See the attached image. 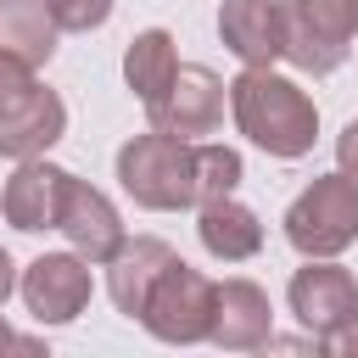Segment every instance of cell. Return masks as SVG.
I'll return each instance as SVG.
<instances>
[{
	"label": "cell",
	"mask_w": 358,
	"mask_h": 358,
	"mask_svg": "<svg viewBox=\"0 0 358 358\" xmlns=\"http://www.w3.org/2000/svg\"><path fill=\"white\" fill-rule=\"evenodd\" d=\"M229 117H235V129L257 151H268L280 162L308 157L313 140H319V106H313V95L296 78L274 73V67H241L229 78Z\"/></svg>",
	"instance_id": "obj_1"
},
{
	"label": "cell",
	"mask_w": 358,
	"mask_h": 358,
	"mask_svg": "<svg viewBox=\"0 0 358 358\" xmlns=\"http://www.w3.org/2000/svg\"><path fill=\"white\" fill-rule=\"evenodd\" d=\"M117 185L145 213H185L196 207V140L145 129L117 145Z\"/></svg>",
	"instance_id": "obj_2"
},
{
	"label": "cell",
	"mask_w": 358,
	"mask_h": 358,
	"mask_svg": "<svg viewBox=\"0 0 358 358\" xmlns=\"http://www.w3.org/2000/svg\"><path fill=\"white\" fill-rule=\"evenodd\" d=\"M67 134V101L39 78L34 62L0 56V157H45Z\"/></svg>",
	"instance_id": "obj_3"
},
{
	"label": "cell",
	"mask_w": 358,
	"mask_h": 358,
	"mask_svg": "<svg viewBox=\"0 0 358 358\" xmlns=\"http://www.w3.org/2000/svg\"><path fill=\"white\" fill-rule=\"evenodd\" d=\"M285 241L302 257H341L358 241V179L352 173H319L291 207H285Z\"/></svg>",
	"instance_id": "obj_4"
},
{
	"label": "cell",
	"mask_w": 358,
	"mask_h": 358,
	"mask_svg": "<svg viewBox=\"0 0 358 358\" xmlns=\"http://www.w3.org/2000/svg\"><path fill=\"white\" fill-rule=\"evenodd\" d=\"M285 22V62L296 73H336L358 39V0H280Z\"/></svg>",
	"instance_id": "obj_5"
},
{
	"label": "cell",
	"mask_w": 358,
	"mask_h": 358,
	"mask_svg": "<svg viewBox=\"0 0 358 358\" xmlns=\"http://www.w3.org/2000/svg\"><path fill=\"white\" fill-rule=\"evenodd\" d=\"M213 308H218V285L201 268H190L185 257H173L157 274V285L140 308V324L168 347H196L213 336Z\"/></svg>",
	"instance_id": "obj_6"
},
{
	"label": "cell",
	"mask_w": 358,
	"mask_h": 358,
	"mask_svg": "<svg viewBox=\"0 0 358 358\" xmlns=\"http://www.w3.org/2000/svg\"><path fill=\"white\" fill-rule=\"evenodd\" d=\"M90 268H95V263L78 257L73 246H67V252H39V257L22 268L17 296H22V308H28L39 324H73V319L90 308V296H95V274H90Z\"/></svg>",
	"instance_id": "obj_7"
},
{
	"label": "cell",
	"mask_w": 358,
	"mask_h": 358,
	"mask_svg": "<svg viewBox=\"0 0 358 358\" xmlns=\"http://www.w3.org/2000/svg\"><path fill=\"white\" fill-rule=\"evenodd\" d=\"M224 101H229V84H224L213 67L179 62L173 84L162 90V101L145 106V117H151V129H162V134L207 140V134H218V123H224Z\"/></svg>",
	"instance_id": "obj_8"
},
{
	"label": "cell",
	"mask_w": 358,
	"mask_h": 358,
	"mask_svg": "<svg viewBox=\"0 0 358 358\" xmlns=\"http://www.w3.org/2000/svg\"><path fill=\"white\" fill-rule=\"evenodd\" d=\"M285 302L296 313V324L319 341L324 330H336L341 319L358 313V280L336 263V257H302V268L285 285Z\"/></svg>",
	"instance_id": "obj_9"
},
{
	"label": "cell",
	"mask_w": 358,
	"mask_h": 358,
	"mask_svg": "<svg viewBox=\"0 0 358 358\" xmlns=\"http://www.w3.org/2000/svg\"><path fill=\"white\" fill-rule=\"evenodd\" d=\"M56 229H62V235H67V246H73L78 257H90L95 268H106V257L129 241L117 201H112L106 190L84 185L78 173L67 179V196H62V218H56Z\"/></svg>",
	"instance_id": "obj_10"
},
{
	"label": "cell",
	"mask_w": 358,
	"mask_h": 358,
	"mask_svg": "<svg viewBox=\"0 0 358 358\" xmlns=\"http://www.w3.org/2000/svg\"><path fill=\"white\" fill-rule=\"evenodd\" d=\"M67 168H56L50 157H22L0 190V218L22 235H39V229H56L62 218V196H67Z\"/></svg>",
	"instance_id": "obj_11"
},
{
	"label": "cell",
	"mask_w": 358,
	"mask_h": 358,
	"mask_svg": "<svg viewBox=\"0 0 358 358\" xmlns=\"http://www.w3.org/2000/svg\"><path fill=\"white\" fill-rule=\"evenodd\" d=\"M268 336H274V302H268V291L257 280H241V274L224 280L207 341L224 347V352H257V347H268Z\"/></svg>",
	"instance_id": "obj_12"
},
{
	"label": "cell",
	"mask_w": 358,
	"mask_h": 358,
	"mask_svg": "<svg viewBox=\"0 0 358 358\" xmlns=\"http://www.w3.org/2000/svg\"><path fill=\"white\" fill-rule=\"evenodd\" d=\"M218 39L241 67H274L285 56L280 0H224L218 6Z\"/></svg>",
	"instance_id": "obj_13"
},
{
	"label": "cell",
	"mask_w": 358,
	"mask_h": 358,
	"mask_svg": "<svg viewBox=\"0 0 358 358\" xmlns=\"http://www.w3.org/2000/svg\"><path fill=\"white\" fill-rule=\"evenodd\" d=\"M173 257H179V252H173L162 235H134V241H123V246L106 257V296H112V308H117L123 319H140L157 274H162Z\"/></svg>",
	"instance_id": "obj_14"
},
{
	"label": "cell",
	"mask_w": 358,
	"mask_h": 358,
	"mask_svg": "<svg viewBox=\"0 0 358 358\" xmlns=\"http://www.w3.org/2000/svg\"><path fill=\"white\" fill-rule=\"evenodd\" d=\"M196 235H201L207 257H218V263H246V257L263 252V224H257V213H252L246 201H235V196L201 201V207H196Z\"/></svg>",
	"instance_id": "obj_15"
},
{
	"label": "cell",
	"mask_w": 358,
	"mask_h": 358,
	"mask_svg": "<svg viewBox=\"0 0 358 358\" xmlns=\"http://www.w3.org/2000/svg\"><path fill=\"white\" fill-rule=\"evenodd\" d=\"M56 17L50 0H0V56H22L34 67H45L56 56Z\"/></svg>",
	"instance_id": "obj_16"
},
{
	"label": "cell",
	"mask_w": 358,
	"mask_h": 358,
	"mask_svg": "<svg viewBox=\"0 0 358 358\" xmlns=\"http://www.w3.org/2000/svg\"><path fill=\"white\" fill-rule=\"evenodd\" d=\"M173 73H179V50H173L168 28H145V34L129 39V50H123V84L140 95V106L162 101V90L173 84Z\"/></svg>",
	"instance_id": "obj_17"
},
{
	"label": "cell",
	"mask_w": 358,
	"mask_h": 358,
	"mask_svg": "<svg viewBox=\"0 0 358 358\" xmlns=\"http://www.w3.org/2000/svg\"><path fill=\"white\" fill-rule=\"evenodd\" d=\"M246 179V162L235 145H218V140H196V207L201 201H218V196H235Z\"/></svg>",
	"instance_id": "obj_18"
},
{
	"label": "cell",
	"mask_w": 358,
	"mask_h": 358,
	"mask_svg": "<svg viewBox=\"0 0 358 358\" xmlns=\"http://www.w3.org/2000/svg\"><path fill=\"white\" fill-rule=\"evenodd\" d=\"M112 6L117 0H50V17L62 34H95V28H106Z\"/></svg>",
	"instance_id": "obj_19"
},
{
	"label": "cell",
	"mask_w": 358,
	"mask_h": 358,
	"mask_svg": "<svg viewBox=\"0 0 358 358\" xmlns=\"http://www.w3.org/2000/svg\"><path fill=\"white\" fill-rule=\"evenodd\" d=\"M313 347H319V352H330V358H358V313H352V319H341L336 330H324Z\"/></svg>",
	"instance_id": "obj_20"
},
{
	"label": "cell",
	"mask_w": 358,
	"mask_h": 358,
	"mask_svg": "<svg viewBox=\"0 0 358 358\" xmlns=\"http://www.w3.org/2000/svg\"><path fill=\"white\" fill-rule=\"evenodd\" d=\"M336 168L358 179V117H352V123H347V129L336 134Z\"/></svg>",
	"instance_id": "obj_21"
},
{
	"label": "cell",
	"mask_w": 358,
	"mask_h": 358,
	"mask_svg": "<svg viewBox=\"0 0 358 358\" xmlns=\"http://www.w3.org/2000/svg\"><path fill=\"white\" fill-rule=\"evenodd\" d=\"M17 280H22V274H17V263H11V252L0 246V308H6L11 296H17Z\"/></svg>",
	"instance_id": "obj_22"
},
{
	"label": "cell",
	"mask_w": 358,
	"mask_h": 358,
	"mask_svg": "<svg viewBox=\"0 0 358 358\" xmlns=\"http://www.w3.org/2000/svg\"><path fill=\"white\" fill-rule=\"evenodd\" d=\"M0 347H17V336H11V324L0 319Z\"/></svg>",
	"instance_id": "obj_23"
}]
</instances>
